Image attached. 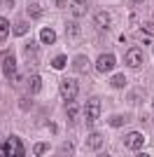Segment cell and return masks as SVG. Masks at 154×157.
Listing matches in <instances>:
<instances>
[{
  "instance_id": "cell-1",
  "label": "cell",
  "mask_w": 154,
  "mask_h": 157,
  "mask_svg": "<svg viewBox=\"0 0 154 157\" xmlns=\"http://www.w3.org/2000/svg\"><path fill=\"white\" fill-rule=\"evenodd\" d=\"M77 92H79L77 80H72V78L61 80V96H63V101H75V98H77Z\"/></svg>"
},
{
  "instance_id": "cell-2",
  "label": "cell",
  "mask_w": 154,
  "mask_h": 157,
  "mask_svg": "<svg viewBox=\"0 0 154 157\" xmlns=\"http://www.w3.org/2000/svg\"><path fill=\"white\" fill-rule=\"evenodd\" d=\"M98 115H101V101H98L96 96H91L89 101H86V124L94 127L96 124Z\"/></svg>"
},
{
  "instance_id": "cell-3",
  "label": "cell",
  "mask_w": 154,
  "mask_h": 157,
  "mask_svg": "<svg viewBox=\"0 0 154 157\" xmlns=\"http://www.w3.org/2000/svg\"><path fill=\"white\" fill-rule=\"evenodd\" d=\"M5 150H7V157H24V145L16 136H9L5 141Z\"/></svg>"
},
{
  "instance_id": "cell-4",
  "label": "cell",
  "mask_w": 154,
  "mask_h": 157,
  "mask_svg": "<svg viewBox=\"0 0 154 157\" xmlns=\"http://www.w3.org/2000/svg\"><path fill=\"white\" fill-rule=\"evenodd\" d=\"M115 63H117L115 54H101V56L96 59V71L98 73H108V71L115 68Z\"/></svg>"
},
{
  "instance_id": "cell-5",
  "label": "cell",
  "mask_w": 154,
  "mask_h": 157,
  "mask_svg": "<svg viewBox=\"0 0 154 157\" xmlns=\"http://www.w3.org/2000/svg\"><path fill=\"white\" fill-rule=\"evenodd\" d=\"M124 143H126V148H128V150H138V148H142L145 138H142V134H140V131H131V134H126Z\"/></svg>"
},
{
  "instance_id": "cell-6",
  "label": "cell",
  "mask_w": 154,
  "mask_h": 157,
  "mask_svg": "<svg viewBox=\"0 0 154 157\" xmlns=\"http://www.w3.org/2000/svg\"><path fill=\"white\" fill-rule=\"evenodd\" d=\"M94 26L101 28V31H110V28H112V17H110L108 12H98L96 17H94Z\"/></svg>"
},
{
  "instance_id": "cell-7",
  "label": "cell",
  "mask_w": 154,
  "mask_h": 157,
  "mask_svg": "<svg viewBox=\"0 0 154 157\" xmlns=\"http://www.w3.org/2000/svg\"><path fill=\"white\" fill-rule=\"evenodd\" d=\"M142 63V49H138V47H131L126 52V66H131V68H138V66Z\"/></svg>"
},
{
  "instance_id": "cell-8",
  "label": "cell",
  "mask_w": 154,
  "mask_h": 157,
  "mask_svg": "<svg viewBox=\"0 0 154 157\" xmlns=\"http://www.w3.org/2000/svg\"><path fill=\"white\" fill-rule=\"evenodd\" d=\"M2 71H5L7 78H14V73H16V56L14 54H7L5 61H2Z\"/></svg>"
},
{
  "instance_id": "cell-9",
  "label": "cell",
  "mask_w": 154,
  "mask_h": 157,
  "mask_svg": "<svg viewBox=\"0 0 154 157\" xmlns=\"http://www.w3.org/2000/svg\"><path fill=\"white\" fill-rule=\"evenodd\" d=\"M70 10H72V17H84L86 10H89V5H86V0H75L70 5Z\"/></svg>"
},
{
  "instance_id": "cell-10",
  "label": "cell",
  "mask_w": 154,
  "mask_h": 157,
  "mask_svg": "<svg viewBox=\"0 0 154 157\" xmlns=\"http://www.w3.org/2000/svg\"><path fill=\"white\" fill-rule=\"evenodd\" d=\"M40 40H42L45 45H54V42H56V33L51 31V28H42V31H40Z\"/></svg>"
},
{
  "instance_id": "cell-11",
  "label": "cell",
  "mask_w": 154,
  "mask_h": 157,
  "mask_svg": "<svg viewBox=\"0 0 154 157\" xmlns=\"http://www.w3.org/2000/svg\"><path fill=\"white\" fill-rule=\"evenodd\" d=\"M86 145H89L91 150H98L103 145V138H101V134H89V138H86Z\"/></svg>"
},
{
  "instance_id": "cell-12",
  "label": "cell",
  "mask_w": 154,
  "mask_h": 157,
  "mask_svg": "<svg viewBox=\"0 0 154 157\" xmlns=\"http://www.w3.org/2000/svg\"><path fill=\"white\" fill-rule=\"evenodd\" d=\"M28 87H31V92H40L42 89V80H40V75H31V80H28Z\"/></svg>"
},
{
  "instance_id": "cell-13",
  "label": "cell",
  "mask_w": 154,
  "mask_h": 157,
  "mask_svg": "<svg viewBox=\"0 0 154 157\" xmlns=\"http://www.w3.org/2000/svg\"><path fill=\"white\" fill-rule=\"evenodd\" d=\"M65 110H68V120H77V115H79V108H77V103L68 101V105H65Z\"/></svg>"
},
{
  "instance_id": "cell-14",
  "label": "cell",
  "mask_w": 154,
  "mask_h": 157,
  "mask_svg": "<svg viewBox=\"0 0 154 157\" xmlns=\"http://www.w3.org/2000/svg\"><path fill=\"white\" fill-rule=\"evenodd\" d=\"M9 35V21L5 17H0V40H5Z\"/></svg>"
},
{
  "instance_id": "cell-15",
  "label": "cell",
  "mask_w": 154,
  "mask_h": 157,
  "mask_svg": "<svg viewBox=\"0 0 154 157\" xmlns=\"http://www.w3.org/2000/svg\"><path fill=\"white\" fill-rule=\"evenodd\" d=\"M26 33H28V24L19 19L16 24H14V35H26Z\"/></svg>"
},
{
  "instance_id": "cell-16",
  "label": "cell",
  "mask_w": 154,
  "mask_h": 157,
  "mask_svg": "<svg viewBox=\"0 0 154 157\" xmlns=\"http://www.w3.org/2000/svg\"><path fill=\"white\" fill-rule=\"evenodd\" d=\"M75 71H79V73H86V71H89V61L84 59V56H79V59L75 61Z\"/></svg>"
},
{
  "instance_id": "cell-17",
  "label": "cell",
  "mask_w": 154,
  "mask_h": 157,
  "mask_svg": "<svg viewBox=\"0 0 154 157\" xmlns=\"http://www.w3.org/2000/svg\"><path fill=\"white\" fill-rule=\"evenodd\" d=\"M65 54H58V56H54V61H51V66H54V68H56V71H61V68H63L65 66Z\"/></svg>"
},
{
  "instance_id": "cell-18",
  "label": "cell",
  "mask_w": 154,
  "mask_h": 157,
  "mask_svg": "<svg viewBox=\"0 0 154 157\" xmlns=\"http://www.w3.org/2000/svg\"><path fill=\"white\" fill-rule=\"evenodd\" d=\"M126 85V78H124L122 73H117L115 78H112V87H124Z\"/></svg>"
},
{
  "instance_id": "cell-19",
  "label": "cell",
  "mask_w": 154,
  "mask_h": 157,
  "mask_svg": "<svg viewBox=\"0 0 154 157\" xmlns=\"http://www.w3.org/2000/svg\"><path fill=\"white\" fill-rule=\"evenodd\" d=\"M28 14H31V17H42V7L40 5H31L28 7Z\"/></svg>"
},
{
  "instance_id": "cell-20",
  "label": "cell",
  "mask_w": 154,
  "mask_h": 157,
  "mask_svg": "<svg viewBox=\"0 0 154 157\" xmlns=\"http://www.w3.org/2000/svg\"><path fill=\"white\" fill-rule=\"evenodd\" d=\"M65 31H68V35H70V38H75L77 33H79V26H77V24H68V26H65Z\"/></svg>"
},
{
  "instance_id": "cell-21",
  "label": "cell",
  "mask_w": 154,
  "mask_h": 157,
  "mask_svg": "<svg viewBox=\"0 0 154 157\" xmlns=\"http://www.w3.org/2000/svg\"><path fill=\"white\" fill-rule=\"evenodd\" d=\"M35 49H38V45H35V42H26V47H24V52L28 54V56H33V52H35Z\"/></svg>"
},
{
  "instance_id": "cell-22",
  "label": "cell",
  "mask_w": 154,
  "mask_h": 157,
  "mask_svg": "<svg viewBox=\"0 0 154 157\" xmlns=\"http://www.w3.org/2000/svg\"><path fill=\"white\" fill-rule=\"evenodd\" d=\"M47 148H49L47 143H38V145H35V155H45V152H47Z\"/></svg>"
},
{
  "instance_id": "cell-23",
  "label": "cell",
  "mask_w": 154,
  "mask_h": 157,
  "mask_svg": "<svg viewBox=\"0 0 154 157\" xmlns=\"http://www.w3.org/2000/svg\"><path fill=\"white\" fill-rule=\"evenodd\" d=\"M61 152H63V155H72V143H63V148H61Z\"/></svg>"
},
{
  "instance_id": "cell-24",
  "label": "cell",
  "mask_w": 154,
  "mask_h": 157,
  "mask_svg": "<svg viewBox=\"0 0 154 157\" xmlns=\"http://www.w3.org/2000/svg\"><path fill=\"white\" fill-rule=\"evenodd\" d=\"M110 124H112V127H122L124 124V117H112V120H110Z\"/></svg>"
},
{
  "instance_id": "cell-25",
  "label": "cell",
  "mask_w": 154,
  "mask_h": 157,
  "mask_svg": "<svg viewBox=\"0 0 154 157\" xmlns=\"http://www.w3.org/2000/svg\"><path fill=\"white\" fill-rule=\"evenodd\" d=\"M0 157H7V150H5V145H0Z\"/></svg>"
},
{
  "instance_id": "cell-26",
  "label": "cell",
  "mask_w": 154,
  "mask_h": 157,
  "mask_svg": "<svg viewBox=\"0 0 154 157\" xmlns=\"http://www.w3.org/2000/svg\"><path fill=\"white\" fill-rule=\"evenodd\" d=\"M133 2H142V0H133Z\"/></svg>"
},
{
  "instance_id": "cell-27",
  "label": "cell",
  "mask_w": 154,
  "mask_h": 157,
  "mask_svg": "<svg viewBox=\"0 0 154 157\" xmlns=\"http://www.w3.org/2000/svg\"><path fill=\"white\" fill-rule=\"evenodd\" d=\"M152 108H154V98H152Z\"/></svg>"
}]
</instances>
